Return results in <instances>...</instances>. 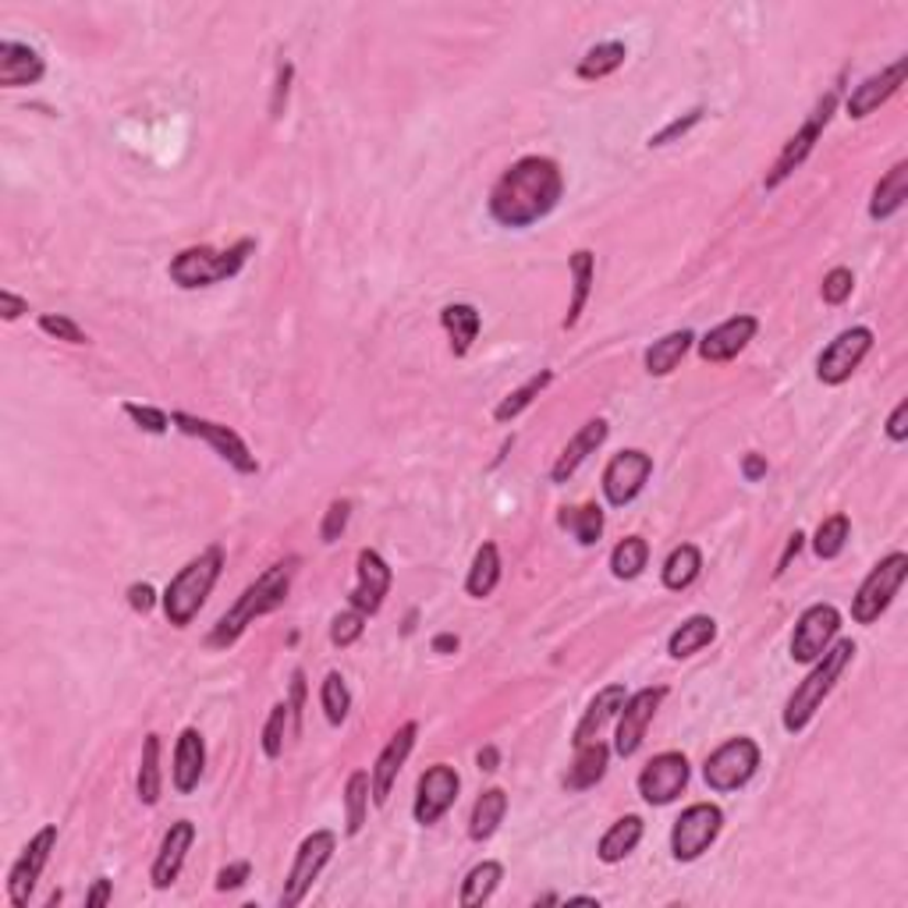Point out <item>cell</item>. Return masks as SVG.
I'll use <instances>...</instances> for the list:
<instances>
[{
	"mask_svg": "<svg viewBox=\"0 0 908 908\" xmlns=\"http://www.w3.org/2000/svg\"><path fill=\"white\" fill-rule=\"evenodd\" d=\"M565 178L551 157H525L501 174L490 192V217L501 227H529L554 214Z\"/></svg>",
	"mask_w": 908,
	"mask_h": 908,
	"instance_id": "6da1fadb",
	"label": "cell"
},
{
	"mask_svg": "<svg viewBox=\"0 0 908 908\" xmlns=\"http://www.w3.org/2000/svg\"><path fill=\"white\" fill-rule=\"evenodd\" d=\"M292 579H295V557L292 561H281L274 568H266L260 579H256L246 593L238 597V603L231 611H227L220 622L214 625V632L206 635V646L209 649H227L231 643L241 639V632H246L256 617H263L270 611H277L281 603L287 600V589H292Z\"/></svg>",
	"mask_w": 908,
	"mask_h": 908,
	"instance_id": "7a4b0ae2",
	"label": "cell"
},
{
	"mask_svg": "<svg viewBox=\"0 0 908 908\" xmlns=\"http://www.w3.org/2000/svg\"><path fill=\"white\" fill-rule=\"evenodd\" d=\"M855 657V643L852 639H838L835 646L824 649L820 660H813V671L798 681V689L792 692L788 706H784V731L798 735L806 731V724L816 717V710L824 706V700L835 692L841 671L849 668Z\"/></svg>",
	"mask_w": 908,
	"mask_h": 908,
	"instance_id": "3957f363",
	"label": "cell"
},
{
	"mask_svg": "<svg viewBox=\"0 0 908 908\" xmlns=\"http://www.w3.org/2000/svg\"><path fill=\"white\" fill-rule=\"evenodd\" d=\"M220 568H224V551L206 547L200 557H192V561L168 582L160 600H163V614H168V622L174 628L192 625V617L203 611L206 597L214 593V586L220 579Z\"/></svg>",
	"mask_w": 908,
	"mask_h": 908,
	"instance_id": "277c9868",
	"label": "cell"
},
{
	"mask_svg": "<svg viewBox=\"0 0 908 908\" xmlns=\"http://www.w3.org/2000/svg\"><path fill=\"white\" fill-rule=\"evenodd\" d=\"M256 249L252 238H241L238 246L231 249H209V246H192V249H181L174 260H171V281L178 287H209V284H220L227 277H235L241 266H246L249 252Z\"/></svg>",
	"mask_w": 908,
	"mask_h": 908,
	"instance_id": "5b68a950",
	"label": "cell"
},
{
	"mask_svg": "<svg viewBox=\"0 0 908 908\" xmlns=\"http://www.w3.org/2000/svg\"><path fill=\"white\" fill-rule=\"evenodd\" d=\"M905 575H908V554H901V551L887 554L884 561L862 579L859 593L852 597V622L873 625L876 617L890 608V600H895V593L901 589Z\"/></svg>",
	"mask_w": 908,
	"mask_h": 908,
	"instance_id": "8992f818",
	"label": "cell"
},
{
	"mask_svg": "<svg viewBox=\"0 0 908 908\" xmlns=\"http://www.w3.org/2000/svg\"><path fill=\"white\" fill-rule=\"evenodd\" d=\"M756 770H760V746L752 738L738 735L706 756L703 778L714 792H738L756 778Z\"/></svg>",
	"mask_w": 908,
	"mask_h": 908,
	"instance_id": "52a82bcc",
	"label": "cell"
},
{
	"mask_svg": "<svg viewBox=\"0 0 908 908\" xmlns=\"http://www.w3.org/2000/svg\"><path fill=\"white\" fill-rule=\"evenodd\" d=\"M334 849H338V835H334V830H313V835L298 844L295 862H292V873H287L284 890H281V905L284 908H295L302 898L309 895L313 881L324 873V866L330 862V855H334Z\"/></svg>",
	"mask_w": 908,
	"mask_h": 908,
	"instance_id": "ba28073f",
	"label": "cell"
},
{
	"mask_svg": "<svg viewBox=\"0 0 908 908\" xmlns=\"http://www.w3.org/2000/svg\"><path fill=\"white\" fill-rule=\"evenodd\" d=\"M724 827V813L714 802H695L685 813L674 820V830H671V855L678 862H692L700 859L710 844L717 841Z\"/></svg>",
	"mask_w": 908,
	"mask_h": 908,
	"instance_id": "9c48e42d",
	"label": "cell"
},
{
	"mask_svg": "<svg viewBox=\"0 0 908 908\" xmlns=\"http://www.w3.org/2000/svg\"><path fill=\"white\" fill-rule=\"evenodd\" d=\"M835 107H838V89H830V93L813 107V114L806 117V125H802V128L792 135V139H788V146L781 149L774 171L767 174V189L784 185V181H788V178L802 168V160H806V157L813 154V146L820 143V135H824V128H827L830 114H835Z\"/></svg>",
	"mask_w": 908,
	"mask_h": 908,
	"instance_id": "30bf717a",
	"label": "cell"
},
{
	"mask_svg": "<svg viewBox=\"0 0 908 908\" xmlns=\"http://www.w3.org/2000/svg\"><path fill=\"white\" fill-rule=\"evenodd\" d=\"M171 422H174L181 433L206 441L227 465L235 468V473H241V476H256V473H260V462H256V454L249 451V444L241 441V436L231 427H220V422H209V419L189 416V412H174Z\"/></svg>",
	"mask_w": 908,
	"mask_h": 908,
	"instance_id": "8fae6325",
	"label": "cell"
},
{
	"mask_svg": "<svg viewBox=\"0 0 908 908\" xmlns=\"http://www.w3.org/2000/svg\"><path fill=\"white\" fill-rule=\"evenodd\" d=\"M870 348H873V330L870 327L841 330V334L820 352V359H816V376H820V384H827V387L844 384L862 366V359L870 355Z\"/></svg>",
	"mask_w": 908,
	"mask_h": 908,
	"instance_id": "7c38bea8",
	"label": "cell"
},
{
	"mask_svg": "<svg viewBox=\"0 0 908 908\" xmlns=\"http://www.w3.org/2000/svg\"><path fill=\"white\" fill-rule=\"evenodd\" d=\"M649 473H654V458H649L646 451L632 447V451L614 454L608 468H603V497H608V504H614V508L632 504L649 483Z\"/></svg>",
	"mask_w": 908,
	"mask_h": 908,
	"instance_id": "4fadbf2b",
	"label": "cell"
},
{
	"mask_svg": "<svg viewBox=\"0 0 908 908\" xmlns=\"http://www.w3.org/2000/svg\"><path fill=\"white\" fill-rule=\"evenodd\" d=\"M838 628H841L838 608H830V603H813V608H806L792 632V660L795 663L820 660L830 639L838 635Z\"/></svg>",
	"mask_w": 908,
	"mask_h": 908,
	"instance_id": "5bb4252c",
	"label": "cell"
},
{
	"mask_svg": "<svg viewBox=\"0 0 908 908\" xmlns=\"http://www.w3.org/2000/svg\"><path fill=\"white\" fill-rule=\"evenodd\" d=\"M54 849H57V827H43L33 835V841L22 849V855L14 859V866L8 873V898H11L14 908L29 905V895L36 890V881H39L43 866L50 862Z\"/></svg>",
	"mask_w": 908,
	"mask_h": 908,
	"instance_id": "9a60e30c",
	"label": "cell"
},
{
	"mask_svg": "<svg viewBox=\"0 0 908 908\" xmlns=\"http://www.w3.org/2000/svg\"><path fill=\"white\" fill-rule=\"evenodd\" d=\"M458 788H462L458 770L447 763H433L416 784V806H412L416 824L430 827L441 820V816L454 806V798H458Z\"/></svg>",
	"mask_w": 908,
	"mask_h": 908,
	"instance_id": "2e32d148",
	"label": "cell"
},
{
	"mask_svg": "<svg viewBox=\"0 0 908 908\" xmlns=\"http://www.w3.org/2000/svg\"><path fill=\"white\" fill-rule=\"evenodd\" d=\"M689 774L692 770H689L685 752H660L643 767L639 795L649 802V806H668V802H674L681 792H685Z\"/></svg>",
	"mask_w": 908,
	"mask_h": 908,
	"instance_id": "e0dca14e",
	"label": "cell"
},
{
	"mask_svg": "<svg viewBox=\"0 0 908 908\" xmlns=\"http://www.w3.org/2000/svg\"><path fill=\"white\" fill-rule=\"evenodd\" d=\"M663 695H668V689L657 685V689H639V692L625 700L622 720H617V738H614V752L622 756V760H628V756L639 752L643 738H646V728H649V720H654L657 706L663 703Z\"/></svg>",
	"mask_w": 908,
	"mask_h": 908,
	"instance_id": "ac0fdd59",
	"label": "cell"
},
{
	"mask_svg": "<svg viewBox=\"0 0 908 908\" xmlns=\"http://www.w3.org/2000/svg\"><path fill=\"white\" fill-rule=\"evenodd\" d=\"M416 735H419V724L416 720L401 724V728L395 731V738H390L387 746H384V752L376 756V763L370 770V778H373V806H387L390 788H395V781L401 774L408 752H412V746H416Z\"/></svg>",
	"mask_w": 908,
	"mask_h": 908,
	"instance_id": "d6986e66",
	"label": "cell"
},
{
	"mask_svg": "<svg viewBox=\"0 0 908 908\" xmlns=\"http://www.w3.org/2000/svg\"><path fill=\"white\" fill-rule=\"evenodd\" d=\"M355 571H359V586L352 589V608L370 617L384 608V597L390 589V565L376 551L366 547L355 557Z\"/></svg>",
	"mask_w": 908,
	"mask_h": 908,
	"instance_id": "ffe728a7",
	"label": "cell"
},
{
	"mask_svg": "<svg viewBox=\"0 0 908 908\" xmlns=\"http://www.w3.org/2000/svg\"><path fill=\"white\" fill-rule=\"evenodd\" d=\"M192 841H195V827L189 820H178V824L168 827V835H163V841H160V852L154 859V870H149V881H154L157 890H168L178 881Z\"/></svg>",
	"mask_w": 908,
	"mask_h": 908,
	"instance_id": "44dd1931",
	"label": "cell"
},
{
	"mask_svg": "<svg viewBox=\"0 0 908 908\" xmlns=\"http://www.w3.org/2000/svg\"><path fill=\"white\" fill-rule=\"evenodd\" d=\"M756 330H760V320L749 313H741V316H731V320H724L720 327H714L710 334L700 341V355L703 362H731L741 348H746L752 338H756Z\"/></svg>",
	"mask_w": 908,
	"mask_h": 908,
	"instance_id": "7402d4cb",
	"label": "cell"
},
{
	"mask_svg": "<svg viewBox=\"0 0 908 908\" xmlns=\"http://www.w3.org/2000/svg\"><path fill=\"white\" fill-rule=\"evenodd\" d=\"M905 71H908V60L898 57L895 65L884 68L881 75H870L866 82H859L849 97V117L859 121V117H870L873 111H881V103H887L901 89Z\"/></svg>",
	"mask_w": 908,
	"mask_h": 908,
	"instance_id": "603a6c76",
	"label": "cell"
},
{
	"mask_svg": "<svg viewBox=\"0 0 908 908\" xmlns=\"http://www.w3.org/2000/svg\"><path fill=\"white\" fill-rule=\"evenodd\" d=\"M43 75H47V65H43V57L33 47L14 39H0V86L4 89L36 86Z\"/></svg>",
	"mask_w": 908,
	"mask_h": 908,
	"instance_id": "cb8c5ba5",
	"label": "cell"
},
{
	"mask_svg": "<svg viewBox=\"0 0 908 908\" xmlns=\"http://www.w3.org/2000/svg\"><path fill=\"white\" fill-rule=\"evenodd\" d=\"M603 441H608V419H589L586 427L565 444V451L557 454V462L551 468V479L554 483H568L575 476V468H579Z\"/></svg>",
	"mask_w": 908,
	"mask_h": 908,
	"instance_id": "d4e9b609",
	"label": "cell"
},
{
	"mask_svg": "<svg viewBox=\"0 0 908 908\" xmlns=\"http://www.w3.org/2000/svg\"><path fill=\"white\" fill-rule=\"evenodd\" d=\"M203 767H206V746H203V735L195 728H185L178 735V746H174V767H171V778H174V788L181 795H189L200 788V778H203Z\"/></svg>",
	"mask_w": 908,
	"mask_h": 908,
	"instance_id": "484cf974",
	"label": "cell"
},
{
	"mask_svg": "<svg viewBox=\"0 0 908 908\" xmlns=\"http://www.w3.org/2000/svg\"><path fill=\"white\" fill-rule=\"evenodd\" d=\"M625 700H628V692H625L622 685H608V689H600V692H597V700L586 706V714H582V720H579V728H575V738H571V741H575V749H579V746H589V741H597V738H600V731L608 728V720L622 714Z\"/></svg>",
	"mask_w": 908,
	"mask_h": 908,
	"instance_id": "4316f807",
	"label": "cell"
},
{
	"mask_svg": "<svg viewBox=\"0 0 908 908\" xmlns=\"http://www.w3.org/2000/svg\"><path fill=\"white\" fill-rule=\"evenodd\" d=\"M441 327L447 330V338H451V352L458 359H465L476 344L483 316H479L476 306H468V302H454V306L441 309Z\"/></svg>",
	"mask_w": 908,
	"mask_h": 908,
	"instance_id": "83f0119b",
	"label": "cell"
},
{
	"mask_svg": "<svg viewBox=\"0 0 908 908\" xmlns=\"http://www.w3.org/2000/svg\"><path fill=\"white\" fill-rule=\"evenodd\" d=\"M908 200V163H895L881 181H876V189H873V200H870V217L873 220H887V217H895L898 209L905 206Z\"/></svg>",
	"mask_w": 908,
	"mask_h": 908,
	"instance_id": "f1b7e54d",
	"label": "cell"
},
{
	"mask_svg": "<svg viewBox=\"0 0 908 908\" xmlns=\"http://www.w3.org/2000/svg\"><path fill=\"white\" fill-rule=\"evenodd\" d=\"M608 760H611V749L603 746V741H589V746H579V756H575V763L568 767V778L565 784L571 792H586L593 788L597 781H603L608 774Z\"/></svg>",
	"mask_w": 908,
	"mask_h": 908,
	"instance_id": "f546056e",
	"label": "cell"
},
{
	"mask_svg": "<svg viewBox=\"0 0 908 908\" xmlns=\"http://www.w3.org/2000/svg\"><path fill=\"white\" fill-rule=\"evenodd\" d=\"M717 639V622L714 617H706V614H692L689 622H681V628L671 632V639H668V654L674 660H685L692 654H700L703 646H710Z\"/></svg>",
	"mask_w": 908,
	"mask_h": 908,
	"instance_id": "4dcf8cb0",
	"label": "cell"
},
{
	"mask_svg": "<svg viewBox=\"0 0 908 908\" xmlns=\"http://www.w3.org/2000/svg\"><path fill=\"white\" fill-rule=\"evenodd\" d=\"M692 341H695L692 330H674V334L654 341V344L646 348V373H649V376H668V373H674L678 362L685 359V352L692 348Z\"/></svg>",
	"mask_w": 908,
	"mask_h": 908,
	"instance_id": "1f68e13d",
	"label": "cell"
},
{
	"mask_svg": "<svg viewBox=\"0 0 908 908\" xmlns=\"http://www.w3.org/2000/svg\"><path fill=\"white\" fill-rule=\"evenodd\" d=\"M593 274H597V256L589 249L571 252V306L565 316V330H571L579 324V316L589 302V292H593Z\"/></svg>",
	"mask_w": 908,
	"mask_h": 908,
	"instance_id": "d6a6232c",
	"label": "cell"
},
{
	"mask_svg": "<svg viewBox=\"0 0 908 908\" xmlns=\"http://www.w3.org/2000/svg\"><path fill=\"white\" fill-rule=\"evenodd\" d=\"M508 813V795L501 788H487L473 806V820H468V838L473 841H487L497 835V827H501Z\"/></svg>",
	"mask_w": 908,
	"mask_h": 908,
	"instance_id": "836d02e7",
	"label": "cell"
},
{
	"mask_svg": "<svg viewBox=\"0 0 908 908\" xmlns=\"http://www.w3.org/2000/svg\"><path fill=\"white\" fill-rule=\"evenodd\" d=\"M497 582H501V554H497V543H483L473 557V568H468L465 589H468V597L487 600L497 589Z\"/></svg>",
	"mask_w": 908,
	"mask_h": 908,
	"instance_id": "e575fe53",
	"label": "cell"
},
{
	"mask_svg": "<svg viewBox=\"0 0 908 908\" xmlns=\"http://www.w3.org/2000/svg\"><path fill=\"white\" fill-rule=\"evenodd\" d=\"M639 841H643V820L639 816H622V820L611 824L608 835L600 838L597 855H600V862H611L614 866V862H622L625 855H632Z\"/></svg>",
	"mask_w": 908,
	"mask_h": 908,
	"instance_id": "d590c367",
	"label": "cell"
},
{
	"mask_svg": "<svg viewBox=\"0 0 908 908\" xmlns=\"http://www.w3.org/2000/svg\"><path fill=\"white\" fill-rule=\"evenodd\" d=\"M700 571H703L700 547H695V543H681V547H674L668 554V561H663V586L681 593V589H689L695 579H700Z\"/></svg>",
	"mask_w": 908,
	"mask_h": 908,
	"instance_id": "8d00e7d4",
	"label": "cell"
},
{
	"mask_svg": "<svg viewBox=\"0 0 908 908\" xmlns=\"http://www.w3.org/2000/svg\"><path fill=\"white\" fill-rule=\"evenodd\" d=\"M501 881H504V866H501V862H479V866L468 870L458 901H462L465 908L487 905V901L493 898V890L501 887Z\"/></svg>",
	"mask_w": 908,
	"mask_h": 908,
	"instance_id": "74e56055",
	"label": "cell"
},
{
	"mask_svg": "<svg viewBox=\"0 0 908 908\" xmlns=\"http://www.w3.org/2000/svg\"><path fill=\"white\" fill-rule=\"evenodd\" d=\"M625 57H628L625 43H617V39L597 43L593 50H586V57L579 60V68H575V71H579V79L597 82V79H608V75H614L617 68H622Z\"/></svg>",
	"mask_w": 908,
	"mask_h": 908,
	"instance_id": "f35d334b",
	"label": "cell"
},
{
	"mask_svg": "<svg viewBox=\"0 0 908 908\" xmlns=\"http://www.w3.org/2000/svg\"><path fill=\"white\" fill-rule=\"evenodd\" d=\"M551 381H554V373H551V370H543V373H536V376H529V381H525L519 390H511V395L493 408V419H497V422H511V419H519V416L525 412V408L533 405V401L543 395V390L551 387Z\"/></svg>",
	"mask_w": 908,
	"mask_h": 908,
	"instance_id": "ab89813d",
	"label": "cell"
},
{
	"mask_svg": "<svg viewBox=\"0 0 908 908\" xmlns=\"http://www.w3.org/2000/svg\"><path fill=\"white\" fill-rule=\"evenodd\" d=\"M370 795H373V778L370 770H355L344 784V806H348V835H359L362 824H366V809H370Z\"/></svg>",
	"mask_w": 908,
	"mask_h": 908,
	"instance_id": "60d3db41",
	"label": "cell"
},
{
	"mask_svg": "<svg viewBox=\"0 0 908 908\" xmlns=\"http://www.w3.org/2000/svg\"><path fill=\"white\" fill-rule=\"evenodd\" d=\"M160 735H146L143 741V760H139V798L143 806H157L160 802Z\"/></svg>",
	"mask_w": 908,
	"mask_h": 908,
	"instance_id": "b9f144b4",
	"label": "cell"
},
{
	"mask_svg": "<svg viewBox=\"0 0 908 908\" xmlns=\"http://www.w3.org/2000/svg\"><path fill=\"white\" fill-rule=\"evenodd\" d=\"M561 529L582 543V547H593L603 536V511L597 504H582V508H565L561 511Z\"/></svg>",
	"mask_w": 908,
	"mask_h": 908,
	"instance_id": "7bdbcfd3",
	"label": "cell"
},
{
	"mask_svg": "<svg viewBox=\"0 0 908 908\" xmlns=\"http://www.w3.org/2000/svg\"><path fill=\"white\" fill-rule=\"evenodd\" d=\"M849 533H852L849 514H830V519H824L813 536L816 557H820V561H835V557L844 551V543H849Z\"/></svg>",
	"mask_w": 908,
	"mask_h": 908,
	"instance_id": "ee69618b",
	"label": "cell"
},
{
	"mask_svg": "<svg viewBox=\"0 0 908 908\" xmlns=\"http://www.w3.org/2000/svg\"><path fill=\"white\" fill-rule=\"evenodd\" d=\"M646 561H649V543L643 536H628L611 551L614 579H635V575H643Z\"/></svg>",
	"mask_w": 908,
	"mask_h": 908,
	"instance_id": "f6af8a7d",
	"label": "cell"
},
{
	"mask_svg": "<svg viewBox=\"0 0 908 908\" xmlns=\"http://www.w3.org/2000/svg\"><path fill=\"white\" fill-rule=\"evenodd\" d=\"M320 703H324V714L330 724H344L348 710H352V692H348L344 678L338 671H330L320 685Z\"/></svg>",
	"mask_w": 908,
	"mask_h": 908,
	"instance_id": "bcb514c9",
	"label": "cell"
},
{
	"mask_svg": "<svg viewBox=\"0 0 908 908\" xmlns=\"http://www.w3.org/2000/svg\"><path fill=\"white\" fill-rule=\"evenodd\" d=\"M287 724H292V710H287V703H277L274 710H270L266 728H263V752L270 756V760H277V756L284 752Z\"/></svg>",
	"mask_w": 908,
	"mask_h": 908,
	"instance_id": "7dc6e473",
	"label": "cell"
},
{
	"mask_svg": "<svg viewBox=\"0 0 908 908\" xmlns=\"http://www.w3.org/2000/svg\"><path fill=\"white\" fill-rule=\"evenodd\" d=\"M366 632V614L362 611H341L334 622H330V643L334 646H352L359 643V635Z\"/></svg>",
	"mask_w": 908,
	"mask_h": 908,
	"instance_id": "c3c4849f",
	"label": "cell"
},
{
	"mask_svg": "<svg viewBox=\"0 0 908 908\" xmlns=\"http://www.w3.org/2000/svg\"><path fill=\"white\" fill-rule=\"evenodd\" d=\"M39 330H43V334L57 338V341H68V344H86L89 341L86 330L75 324V320H68V316H60V313H43L39 316Z\"/></svg>",
	"mask_w": 908,
	"mask_h": 908,
	"instance_id": "681fc988",
	"label": "cell"
},
{
	"mask_svg": "<svg viewBox=\"0 0 908 908\" xmlns=\"http://www.w3.org/2000/svg\"><path fill=\"white\" fill-rule=\"evenodd\" d=\"M852 284H855L852 270H849V266H835V270H830V274L824 277L820 295H824L827 306H841V302L852 295Z\"/></svg>",
	"mask_w": 908,
	"mask_h": 908,
	"instance_id": "f907efd6",
	"label": "cell"
},
{
	"mask_svg": "<svg viewBox=\"0 0 908 908\" xmlns=\"http://www.w3.org/2000/svg\"><path fill=\"white\" fill-rule=\"evenodd\" d=\"M125 416L135 422V427L139 430H146V433H168V427H171V419L160 412V408H149V405H135V401H125Z\"/></svg>",
	"mask_w": 908,
	"mask_h": 908,
	"instance_id": "816d5d0a",
	"label": "cell"
},
{
	"mask_svg": "<svg viewBox=\"0 0 908 908\" xmlns=\"http://www.w3.org/2000/svg\"><path fill=\"white\" fill-rule=\"evenodd\" d=\"M348 519H352V501H334L324 514V525H320V540L324 543H338L341 533L348 529Z\"/></svg>",
	"mask_w": 908,
	"mask_h": 908,
	"instance_id": "f5cc1de1",
	"label": "cell"
},
{
	"mask_svg": "<svg viewBox=\"0 0 908 908\" xmlns=\"http://www.w3.org/2000/svg\"><path fill=\"white\" fill-rule=\"evenodd\" d=\"M700 121H703V111H700V107H695V111H689L685 117H678V121H671V125H668V128H663V132H657V135H654V139H649V146H668L671 139H678V135H685V132H689L692 125H700Z\"/></svg>",
	"mask_w": 908,
	"mask_h": 908,
	"instance_id": "db71d44e",
	"label": "cell"
},
{
	"mask_svg": "<svg viewBox=\"0 0 908 908\" xmlns=\"http://www.w3.org/2000/svg\"><path fill=\"white\" fill-rule=\"evenodd\" d=\"M292 75H295V68L284 65L277 68V86H274V100H270V117H281L284 114V107H287V89H292Z\"/></svg>",
	"mask_w": 908,
	"mask_h": 908,
	"instance_id": "11a10c76",
	"label": "cell"
},
{
	"mask_svg": "<svg viewBox=\"0 0 908 908\" xmlns=\"http://www.w3.org/2000/svg\"><path fill=\"white\" fill-rule=\"evenodd\" d=\"M302 706H306V674L295 671L292 674V703H287V710H292V731L295 735L302 731Z\"/></svg>",
	"mask_w": 908,
	"mask_h": 908,
	"instance_id": "9f6ffc18",
	"label": "cell"
},
{
	"mask_svg": "<svg viewBox=\"0 0 908 908\" xmlns=\"http://www.w3.org/2000/svg\"><path fill=\"white\" fill-rule=\"evenodd\" d=\"M249 873H252L249 862H231V866H224V870L217 873V890H235V887H241V884L249 881Z\"/></svg>",
	"mask_w": 908,
	"mask_h": 908,
	"instance_id": "6f0895ef",
	"label": "cell"
},
{
	"mask_svg": "<svg viewBox=\"0 0 908 908\" xmlns=\"http://www.w3.org/2000/svg\"><path fill=\"white\" fill-rule=\"evenodd\" d=\"M128 603H132V611L149 614V611H154V603H157L154 586H149V582H132L128 586Z\"/></svg>",
	"mask_w": 908,
	"mask_h": 908,
	"instance_id": "680465c9",
	"label": "cell"
},
{
	"mask_svg": "<svg viewBox=\"0 0 908 908\" xmlns=\"http://www.w3.org/2000/svg\"><path fill=\"white\" fill-rule=\"evenodd\" d=\"M905 419H908V401H898L895 405V412H890V419H887V436L890 441H905L908 436V427H905Z\"/></svg>",
	"mask_w": 908,
	"mask_h": 908,
	"instance_id": "91938a15",
	"label": "cell"
},
{
	"mask_svg": "<svg viewBox=\"0 0 908 908\" xmlns=\"http://www.w3.org/2000/svg\"><path fill=\"white\" fill-rule=\"evenodd\" d=\"M0 313H4V320H19L22 313H29V302L14 295L11 287H4V292H0Z\"/></svg>",
	"mask_w": 908,
	"mask_h": 908,
	"instance_id": "94428289",
	"label": "cell"
},
{
	"mask_svg": "<svg viewBox=\"0 0 908 908\" xmlns=\"http://www.w3.org/2000/svg\"><path fill=\"white\" fill-rule=\"evenodd\" d=\"M111 895H114V884L107 881V876H97L93 887H89V895H86V905L89 908H103V905L111 901Z\"/></svg>",
	"mask_w": 908,
	"mask_h": 908,
	"instance_id": "6125c7cd",
	"label": "cell"
},
{
	"mask_svg": "<svg viewBox=\"0 0 908 908\" xmlns=\"http://www.w3.org/2000/svg\"><path fill=\"white\" fill-rule=\"evenodd\" d=\"M741 476H746L749 483L763 479L767 476V462L760 458V454H746V458H741Z\"/></svg>",
	"mask_w": 908,
	"mask_h": 908,
	"instance_id": "be15d7a7",
	"label": "cell"
},
{
	"mask_svg": "<svg viewBox=\"0 0 908 908\" xmlns=\"http://www.w3.org/2000/svg\"><path fill=\"white\" fill-rule=\"evenodd\" d=\"M802 540H806V536H802V533H792V536H788V547H784V554H781V561H778V575H784V571H788V565H792V557H795V554L802 551Z\"/></svg>",
	"mask_w": 908,
	"mask_h": 908,
	"instance_id": "e7e4bbea",
	"label": "cell"
},
{
	"mask_svg": "<svg viewBox=\"0 0 908 908\" xmlns=\"http://www.w3.org/2000/svg\"><path fill=\"white\" fill-rule=\"evenodd\" d=\"M476 763H479V770H487V774H493L497 763H501V752H497V746H483L479 756H476Z\"/></svg>",
	"mask_w": 908,
	"mask_h": 908,
	"instance_id": "03108f58",
	"label": "cell"
},
{
	"mask_svg": "<svg viewBox=\"0 0 908 908\" xmlns=\"http://www.w3.org/2000/svg\"><path fill=\"white\" fill-rule=\"evenodd\" d=\"M454 649H458V635L444 632V635H436L433 639V654H454Z\"/></svg>",
	"mask_w": 908,
	"mask_h": 908,
	"instance_id": "003e7915",
	"label": "cell"
}]
</instances>
